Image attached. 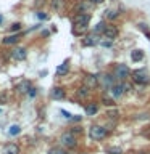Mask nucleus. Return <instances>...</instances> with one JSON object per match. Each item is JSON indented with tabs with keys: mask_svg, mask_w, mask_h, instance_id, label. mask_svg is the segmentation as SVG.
Returning <instances> with one entry per match:
<instances>
[{
	"mask_svg": "<svg viewBox=\"0 0 150 154\" xmlns=\"http://www.w3.org/2000/svg\"><path fill=\"white\" fill-rule=\"evenodd\" d=\"M89 137L92 140H103L106 137V130L100 125H92L89 128Z\"/></svg>",
	"mask_w": 150,
	"mask_h": 154,
	"instance_id": "nucleus-1",
	"label": "nucleus"
},
{
	"mask_svg": "<svg viewBox=\"0 0 150 154\" xmlns=\"http://www.w3.org/2000/svg\"><path fill=\"white\" fill-rule=\"evenodd\" d=\"M87 90H89L87 87H82V88H79V90H77V96H79V98H86V96H87Z\"/></svg>",
	"mask_w": 150,
	"mask_h": 154,
	"instance_id": "nucleus-23",
	"label": "nucleus"
},
{
	"mask_svg": "<svg viewBox=\"0 0 150 154\" xmlns=\"http://www.w3.org/2000/svg\"><path fill=\"white\" fill-rule=\"evenodd\" d=\"M97 111H99V108H97V104H87L86 106V114L87 116H94V114H97Z\"/></svg>",
	"mask_w": 150,
	"mask_h": 154,
	"instance_id": "nucleus-18",
	"label": "nucleus"
},
{
	"mask_svg": "<svg viewBox=\"0 0 150 154\" xmlns=\"http://www.w3.org/2000/svg\"><path fill=\"white\" fill-rule=\"evenodd\" d=\"M90 2H92V3H102L103 0H90Z\"/></svg>",
	"mask_w": 150,
	"mask_h": 154,
	"instance_id": "nucleus-35",
	"label": "nucleus"
},
{
	"mask_svg": "<svg viewBox=\"0 0 150 154\" xmlns=\"http://www.w3.org/2000/svg\"><path fill=\"white\" fill-rule=\"evenodd\" d=\"M123 88H124V93H128V91L132 90V85H131L129 82H123Z\"/></svg>",
	"mask_w": 150,
	"mask_h": 154,
	"instance_id": "nucleus-26",
	"label": "nucleus"
},
{
	"mask_svg": "<svg viewBox=\"0 0 150 154\" xmlns=\"http://www.w3.org/2000/svg\"><path fill=\"white\" fill-rule=\"evenodd\" d=\"M47 154H66V152H65V149H61V148H52Z\"/></svg>",
	"mask_w": 150,
	"mask_h": 154,
	"instance_id": "nucleus-24",
	"label": "nucleus"
},
{
	"mask_svg": "<svg viewBox=\"0 0 150 154\" xmlns=\"http://www.w3.org/2000/svg\"><path fill=\"white\" fill-rule=\"evenodd\" d=\"M19 132H21L19 125H11V127H10V130H8V133H10V135H18Z\"/></svg>",
	"mask_w": 150,
	"mask_h": 154,
	"instance_id": "nucleus-22",
	"label": "nucleus"
},
{
	"mask_svg": "<svg viewBox=\"0 0 150 154\" xmlns=\"http://www.w3.org/2000/svg\"><path fill=\"white\" fill-rule=\"evenodd\" d=\"M32 87H31V82L29 80H23L21 84L18 85V91L19 93H29V90H31Z\"/></svg>",
	"mask_w": 150,
	"mask_h": 154,
	"instance_id": "nucleus-14",
	"label": "nucleus"
},
{
	"mask_svg": "<svg viewBox=\"0 0 150 154\" xmlns=\"http://www.w3.org/2000/svg\"><path fill=\"white\" fill-rule=\"evenodd\" d=\"M105 23H99V24H97V26H95V34H99V32H103L105 31Z\"/></svg>",
	"mask_w": 150,
	"mask_h": 154,
	"instance_id": "nucleus-25",
	"label": "nucleus"
},
{
	"mask_svg": "<svg viewBox=\"0 0 150 154\" xmlns=\"http://www.w3.org/2000/svg\"><path fill=\"white\" fill-rule=\"evenodd\" d=\"M106 154H123V149L119 146H110L106 149Z\"/></svg>",
	"mask_w": 150,
	"mask_h": 154,
	"instance_id": "nucleus-20",
	"label": "nucleus"
},
{
	"mask_svg": "<svg viewBox=\"0 0 150 154\" xmlns=\"http://www.w3.org/2000/svg\"><path fill=\"white\" fill-rule=\"evenodd\" d=\"M82 154H87V152H82Z\"/></svg>",
	"mask_w": 150,
	"mask_h": 154,
	"instance_id": "nucleus-37",
	"label": "nucleus"
},
{
	"mask_svg": "<svg viewBox=\"0 0 150 154\" xmlns=\"http://www.w3.org/2000/svg\"><path fill=\"white\" fill-rule=\"evenodd\" d=\"M132 80L135 84H148L150 77H148L147 72H145V69H137V71L132 72Z\"/></svg>",
	"mask_w": 150,
	"mask_h": 154,
	"instance_id": "nucleus-3",
	"label": "nucleus"
},
{
	"mask_svg": "<svg viewBox=\"0 0 150 154\" xmlns=\"http://www.w3.org/2000/svg\"><path fill=\"white\" fill-rule=\"evenodd\" d=\"M105 16L108 18V19H116V18H118V13L113 11V10H106V11H105Z\"/></svg>",
	"mask_w": 150,
	"mask_h": 154,
	"instance_id": "nucleus-21",
	"label": "nucleus"
},
{
	"mask_svg": "<svg viewBox=\"0 0 150 154\" xmlns=\"http://www.w3.org/2000/svg\"><path fill=\"white\" fill-rule=\"evenodd\" d=\"M97 85H99V77L97 75L87 74L84 77V87H87V88H95Z\"/></svg>",
	"mask_w": 150,
	"mask_h": 154,
	"instance_id": "nucleus-7",
	"label": "nucleus"
},
{
	"mask_svg": "<svg viewBox=\"0 0 150 154\" xmlns=\"http://www.w3.org/2000/svg\"><path fill=\"white\" fill-rule=\"evenodd\" d=\"M102 101H103L105 106H111V104H113V101H111L110 98H105V96H103V100H102Z\"/></svg>",
	"mask_w": 150,
	"mask_h": 154,
	"instance_id": "nucleus-30",
	"label": "nucleus"
},
{
	"mask_svg": "<svg viewBox=\"0 0 150 154\" xmlns=\"http://www.w3.org/2000/svg\"><path fill=\"white\" fill-rule=\"evenodd\" d=\"M50 95H52L53 100H63V98H65V90L60 88V87H55V88L52 90Z\"/></svg>",
	"mask_w": 150,
	"mask_h": 154,
	"instance_id": "nucleus-13",
	"label": "nucleus"
},
{
	"mask_svg": "<svg viewBox=\"0 0 150 154\" xmlns=\"http://www.w3.org/2000/svg\"><path fill=\"white\" fill-rule=\"evenodd\" d=\"M89 21H90V16L87 13H77L74 16V19H73L74 26H79V27H87Z\"/></svg>",
	"mask_w": 150,
	"mask_h": 154,
	"instance_id": "nucleus-5",
	"label": "nucleus"
},
{
	"mask_svg": "<svg viewBox=\"0 0 150 154\" xmlns=\"http://www.w3.org/2000/svg\"><path fill=\"white\" fill-rule=\"evenodd\" d=\"M37 16H39V19H47V14L44 13V11H39V13H37Z\"/></svg>",
	"mask_w": 150,
	"mask_h": 154,
	"instance_id": "nucleus-32",
	"label": "nucleus"
},
{
	"mask_svg": "<svg viewBox=\"0 0 150 154\" xmlns=\"http://www.w3.org/2000/svg\"><path fill=\"white\" fill-rule=\"evenodd\" d=\"M60 141L63 146H66V148H74L76 146V138H74V133L73 132H65L60 137Z\"/></svg>",
	"mask_w": 150,
	"mask_h": 154,
	"instance_id": "nucleus-4",
	"label": "nucleus"
},
{
	"mask_svg": "<svg viewBox=\"0 0 150 154\" xmlns=\"http://www.w3.org/2000/svg\"><path fill=\"white\" fill-rule=\"evenodd\" d=\"M18 152H19V148L15 143H10L3 148V154H18Z\"/></svg>",
	"mask_w": 150,
	"mask_h": 154,
	"instance_id": "nucleus-12",
	"label": "nucleus"
},
{
	"mask_svg": "<svg viewBox=\"0 0 150 154\" xmlns=\"http://www.w3.org/2000/svg\"><path fill=\"white\" fill-rule=\"evenodd\" d=\"M36 95H37V90H36V88H31V90H29V96H32V98H34Z\"/></svg>",
	"mask_w": 150,
	"mask_h": 154,
	"instance_id": "nucleus-33",
	"label": "nucleus"
},
{
	"mask_svg": "<svg viewBox=\"0 0 150 154\" xmlns=\"http://www.w3.org/2000/svg\"><path fill=\"white\" fill-rule=\"evenodd\" d=\"M0 23H2V16H0Z\"/></svg>",
	"mask_w": 150,
	"mask_h": 154,
	"instance_id": "nucleus-36",
	"label": "nucleus"
},
{
	"mask_svg": "<svg viewBox=\"0 0 150 154\" xmlns=\"http://www.w3.org/2000/svg\"><path fill=\"white\" fill-rule=\"evenodd\" d=\"M0 112H2V111H0Z\"/></svg>",
	"mask_w": 150,
	"mask_h": 154,
	"instance_id": "nucleus-38",
	"label": "nucleus"
},
{
	"mask_svg": "<svg viewBox=\"0 0 150 154\" xmlns=\"http://www.w3.org/2000/svg\"><path fill=\"white\" fill-rule=\"evenodd\" d=\"M73 120H76V122H79V120H81V116H76V117H73Z\"/></svg>",
	"mask_w": 150,
	"mask_h": 154,
	"instance_id": "nucleus-34",
	"label": "nucleus"
},
{
	"mask_svg": "<svg viewBox=\"0 0 150 154\" xmlns=\"http://www.w3.org/2000/svg\"><path fill=\"white\" fill-rule=\"evenodd\" d=\"M103 35H105V38H108V40H113V38H116V35H118V29L115 26H106L105 31H103Z\"/></svg>",
	"mask_w": 150,
	"mask_h": 154,
	"instance_id": "nucleus-10",
	"label": "nucleus"
},
{
	"mask_svg": "<svg viewBox=\"0 0 150 154\" xmlns=\"http://www.w3.org/2000/svg\"><path fill=\"white\" fill-rule=\"evenodd\" d=\"M102 47H111V40H100Z\"/></svg>",
	"mask_w": 150,
	"mask_h": 154,
	"instance_id": "nucleus-29",
	"label": "nucleus"
},
{
	"mask_svg": "<svg viewBox=\"0 0 150 154\" xmlns=\"http://www.w3.org/2000/svg\"><path fill=\"white\" fill-rule=\"evenodd\" d=\"M19 40V35L18 34H13V35H8L3 38V43H7V45H10V43H16Z\"/></svg>",
	"mask_w": 150,
	"mask_h": 154,
	"instance_id": "nucleus-19",
	"label": "nucleus"
},
{
	"mask_svg": "<svg viewBox=\"0 0 150 154\" xmlns=\"http://www.w3.org/2000/svg\"><path fill=\"white\" fill-rule=\"evenodd\" d=\"M92 3L90 0H82V2H79L77 3V7H76V10H77V13H86L87 10H89L90 7H92Z\"/></svg>",
	"mask_w": 150,
	"mask_h": 154,
	"instance_id": "nucleus-11",
	"label": "nucleus"
},
{
	"mask_svg": "<svg viewBox=\"0 0 150 154\" xmlns=\"http://www.w3.org/2000/svg\"><path fill=\"white\" fill-rule=\"evenodd\" d=\"M131 60L135 61V63L142 61L144 60V51L142 50H132V51H131Z\"/></svg>",
	"mask_w": 150,
	"mask_h": 154,
	"instance_id": "nucleus-15",
	"label": "nucleus"
},
{
	"mask_svg": "<svg viewBox=\"0 0 150 154\" xmlns=\"http://www.w3.org/2000/svg\"><path fill=\"white\" fill-rule=\"evenodd\" d=\"M110 93H111V96H113L115 100L121 98V96L124 95V88H123V84L113 85V87H111V88H110Z\"/></svg>",
	"mask_w": 150,
	"mask_h": 154,
	"instance_id": "nucleus-9",
	"label": "nucleus"
},
{
	"mask_svg": "<svg viewBox=\"0 0 150 154\" xmlns=\"http://www.w3.org/2000/svg\"><path fill=\"white\" fill-rule=\"evenodd\" d=\"M113 79H116V77H113V75H102V82H103V85L105 87H108V88H111V87L115 85V80Z\"/></svg>",
	"mask_w": 150,
	"mask_h": 154,
	"instance_id": "nucleus-16",
	"label": "nucleus"
},
{
	"mask_svg": "<svg viewBox=\"0 0 150 154\" xmlns=\"http://www.w3.org/2000/svg\"><path fill=\"white\" fill-rule=\"evenodd\" d=\"M60 112L63 114V117H66V119H73V116H71L70 112H68V111H65V109H61Z\"/></svg>",
	"mask_w": 150,
	"mask_h": 154,
	"instance_id": "nucleus-28",
	"label": "nucleus"
},
{
	"mask_svg": "<svg viewBox=\"0 0 150 154\" xmlns=\"http://www.w3.org/2000/svg\"><path fill=\"white\" fill-rule=\"evenodd\" d=\"M53 5V8H61V5H63V0H53L52 2Z\"/></svg>",
	"mask_w": 150,
	"mask_h": 154,
	"instance_id": "nucleus-27",
	"label": "nucleus"
},
{
	"mask_svg": "<svg viewBox=\"0 0 150 154\" xmlns=\"http://www.w3.org/2000/svg\"><path fill=\"white\" fill-rule=\"evenodd\" d=\"M68 71H70V64H68V61H65L63 64H60L57 67V74L58 75H65V74H68Z\"/></svg>",
	"mask_w": 150,
	"mask_h": 154,
	"instance_id": "nucleus-17",
	"label": "nucleus"
},
{
	"mask_svg": "<svg viewBox=\"0 0 150 154\" xmlns=\"http://www.w3.org/2000/svg\"><path fill=\"white\" fill-rule=\"evenodd\" d=\"M82 43H84L86 47H94V45H97V43H100L99 34H89V35H86Z\"/></svg>",
	"mask_w": 150,
	"mask_h": 154,
	"instance_id": "nucleus-6",
	"label": "nucleus"
},
{
	"mask_svg": "<svg viewBox=\"0 0 150 154\" xmlns=\"http://www.w3.org/2000/svg\"><path fill=\"white\" fill-rule=\"evenodd\" d=\"M129 74H131V71H129V67L126 66V64H116L115 66V77L116 79H119V80H126L129 77Z\"/></svg>",
	"mask_w": 150,
	"mask_h": 154,
	"instance_id": "nucleus-2",
	"label": "nucleus"
},
{
	"mask_svg": "<svg viewBox=\"0 0 150 154\" xmlns=\"http://www.w3.org/2000/svg\"><path fill=\"white\" fill-rule=\"evenodd\" d=\"M11 58H13V60H16V61H23L24 58H26V48L16 47V48L11 51Z\"/></svg>",
	"mask_w": 150,
	"mask_h": 154,
	"instance_id": "nucleus-8",
	"label": "nucleus"
},
{
	"mask_svg": "<svg viewBox=\"0 0 150 154\" xmlns=\"http://www.w3.org/2000/svg\"><path fill=\"white\" fill-rule=\"evenodd\" d=\"M19 29H21V24H19V23H15L13 26H11V31H15V32L19 31Z\"/></svg>",
	"mask_w": 150,
	"mask_h": 154,
	"instance_id": "nucleus-31",
	"label": "nucleus"
}]
</instances>
